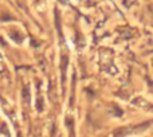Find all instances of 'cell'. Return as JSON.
Wrapping results in <instances>:
<instances>
[{"instance_id": "obj_1", "label": "cell", "mask_w": 153, "mask_h": 137, "mask_svg": "<svg viewBox=\"0 0 153 137\" xmlns=\"http://www.w3.org/2000/svg\"><path fill=\"white\" fill-rule=\"evenodd\" d=\"M148 127H149V124L134 125V127H125V128H121V129L116 130L111 137H126L130 135H136V133H138V132H143V130L146 129Z\"/></svg>"}, {"instance_id": "obj_2", "label": "cell", "mask_w": 153, "mask_h": 137, "mask_svg": "<svg viewBox=\"0 0 153 137\" xmlns=\"http://www.w3.org/2000/svg\"><path fill=\"white\" fill-rule=\"evenodd\" d=\"M67 63H69V58L66 55L62 57V82L65 83V77H66V67H67Z\"/></svg>"}, {"instance_id": "obj_3", "label": "cell", "mask_w": 153, "mask_h": 137, "mask_svg": "<svg viewBox=\"0 0 153 137\" xmlns=\"http://www.w3.org/2000/svg\"><path fill=\"white\" fill-rule=\"evenodd\" d=\"M66 125H69V129H70V137H74V124H73V120H66Z\"/></svg>"}, {"instance_id": "obj_4", "label": "cell", "mask_w": 153, "mask_h": 137, "mask_svg": "<svg viewBox=\"0 0 153 137\" xmlns=\"http://www.w3.org/2000/svg\"><path fill=\"white\" fill-rule=\"evenodd\" d=\"M23 95H26V101H30V94H28V89H27V87H24Z\"/></svg>"}]
</instances>
